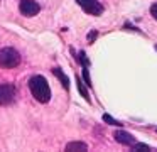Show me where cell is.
<instances>
[{
  "mask_svg": "<svg viewBox=\"0 0 157 152\" xmlns=\"http://www.w3.org/2000/svg\"><path fill=\"white\" fill-rule=\"evenodd\" d=\"M29 90H31L32 96L39 101V103H48L51 100V88L49 83L44 76L41 74H36L29 80Z\"/></svg>",
  "mask_w": 157,
  "mask_h": 152,
  "instance_id": "6da1fadb",
  "label": "cell"
},
{
  "mask_svg": "<svg viewBox=\"0 0 157 152\" xmlns=\"http://www.w3.org/2000/svg\"><path fill=\"white\" fill-rule=\"evenodd\" d=\"M21 64V54L14 47L0 49V66L2 68H15Z\"/></svg>",
  "mask_w": 157,
  "mask_h": 152,
  "instance_id": "7a4b0ae2",
  "label": "cell"
},
{
  "mask_svg": "<svg viewBox=\"0 0 157 152\" xmlns=\"http://www.w3.org/2000/svg\"><path fill=\"white\" fill-rule=\"evenodd\" d=\"M78 5L81 7L85 12H88L90 15H100L103 12V5L98 0H76Z\"/></svg>",
  "mask_w": 157,
  "mask_h": 152,
  "instance_id": "3957f363",
  "label": "cell"
},
{
  "mask_svg": "<svg viewBox=\"0 0 157 152\" xmlns=\"http://www.w3.org/2000/svg\"><path fill=\"white\" fill-rule=\"evenodd\" d=\"M15 100V88L12 84H0V107L10 105Z\"/></svg>",
  "mask_w": 157,
  "mask_h": 152,
  "instance_id": "277c9868",
  "label": "cell"
},
{
  "mask_svg": "<svg viewBox=\"0 0 157 152\" xmlns=\"http://www.w3.org/2000/svg\"><path fill=\"white\" fill-rule=\"evenodd\" d=\"M19 9H21L22 15L25 17H34L39 14V10H41V7H39L37 2H34V0H21V5H19Z\"/></svg>",
  "mask_w": 157,
  "mask_h": 152,
  "instance_id": "5b68a950",
  "label": "cell"
},
{
  "mask_svg": "<svg viewBox=\"0 0 157 152\" xmlns=\"http://www.w3.org/2000/svg\"><path fill=\"white\" fill-rule=\"evenodd\" d=\"M113 137H115V140L118 142V144H122V145H132V144H135L133 135L128 134V132H125V130H117L115 134H113Z\"/></svg>",
  "mask_w": 157,
  "mask_h": 152,
  "instance_id": "8992f818",
  "label": "cell"
},
{
  "mask_svg": "<svg viewBox=\"0 0 157 152\" xmlns=\"http://www.w3.org/2000/svg\"><path fill=\"white\" fill-rule=\"evenodd\" d=\"M66 150L68 152H75V150L85 152V150H88V145H86L85 142H69V144L66 145Z\"/></svg>",
  "mask_w": 157,
  "mask_h": 152,
  "instance_id": "52a82bcc",
  "label": "cell"
},
{
  "mask_svg": "<svg viewBox=\"0 0 157 152\" xmlns=\"http://www.w3.org/2000/svg\"><path fill=\"white\" fill-rule=\"evenodd\" d=\"M52 73L56 74V76L59 78V80H61V83H63V86L66 88V90H69V80H68V76H66L64 73H63L61 69H59V68H54V69H52Z\"/></svg>",
  "mask_w": 157,
  "mask_h": 152,
  "instance_id": "ba28073f",
  "label": "cell"
},
{
  "mask_svg": "<svg viewBox=\"0 0 157 152\" xmlns=\"http://www.w3.org/2000/svg\"><path fill=\"white\" fill-rule=\"evenodd\" d=\"M130 147H132V150H150V147H149V145H145V144H139V142L132 144Z\"/></svg>",
  "mask_w": 157,
  "mask_h": 152,
  "instance_id": "9c48e42d",
  "label": "cell"
},
{
  "mask_svg": "<svg viewBox=\"0 0 157 152\" xmlns=\"http://www.w3.org/2000/svg\"><path fill=\"white\" fill-rule=\"evenodd\" d=\"M76 83H78V88H79V91H81V95L85 96V100L90 101V96H88V93H86V90H85V86H83V83H81L79 78H76Z\"/></svg>",
  "mask_w": 157,
  "mask_h": 152,
  "instance_id": "30bf717a",
  "label": "cell"
},
{
  "mask_svg": "<svg viewBox=\"0 0 157 152\" xmlns=\"http://www.w3.org/2000/svg\"><path fill=\"white\" fill-rule=\"evenodd\" d=\"M103 120H105V122H108L110 125H122L118 120H115V118H112V117H110L108 113H105V115H103Z\"/></svg>",
  "mask_w": 157,
  "mask_h": 152,
  "instance_id": "8fae6325",
  "label": "cell"
},
{
  "mask_svg": "<svg viewBox=\"0 0 157 152\" xmlns=\"http://www.w3.org/2000/svg\"><path fill=\"white\" fill-rule=\"evenodd\" d=\"M83 78H85L86 84H88V86H91V80H90V74H88V69H86V66H83Z\"/></svg>",
  "mask_w": 157,
  "mask_h": 152,
  "instance_id": "7c38bea8",
  "label": "cell"
},
{
  "mask_svg": "<svg viewBox=\"0 0 157 152\" xmlns=\"http://www.w3.org/2000/svg\"><path fill=\"white\" fill-rule=\"evenodd\" d=\"M150 14H152V17H154V19L157 20V2L154 3L152 7H150Z\"/></svg>",
  "mask_w": 157,
  "mask_h": 152,
  "instance_id": "4fadbf2b",
  "label": "cell"
}]
</instances>
